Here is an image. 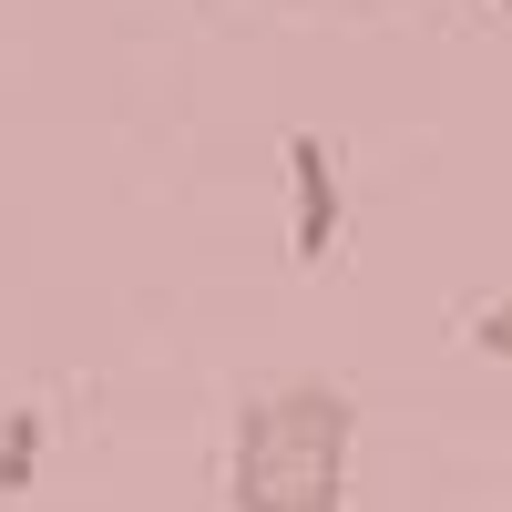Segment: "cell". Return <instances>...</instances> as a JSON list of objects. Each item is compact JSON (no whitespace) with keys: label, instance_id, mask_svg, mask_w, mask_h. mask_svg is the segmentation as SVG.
I'll return each mask as SVG.
<instances>
[{"label":"cell","instance_id":"1","mask_svg":"<svg viewBox=\"0 0 512 512\" xmlns=\"http://www.w3.org/2000/svg\"><path fill=\"white\" fill-rule=\"evenodd\" d=\"M349 441L359 410L338 379H277L236 410L226 451V512H338L349 502Z\"/></svg>","mask_w":512,"mask_h":512},{"label":"cell","instance_id":"2","mask_svg":"<svg viewBox=\"0 0 512 512\" xmlns=\"http://www.w3.org/2000/svg\"><path fill=\"white\" fill-rule=\"evenodd\" d=\"M338 216H349V195H338L328 134H287V246H297V267H328Z\"/></svg>","mask_w":512,"mask_h":512},{"label":"cell","instance_id":"3","mask_svg":"<svg viewBox=\"0 0 512 512\" xmlns=\"http://www.w3.org/2000/svg\"><path fill=\"white\" fill-rule=\"evenodd\" d=\"M41 441H52V420H41V410H11V420H0V502H21V492L41 482Z\"/></svg>","mask_w":512,"mask_h":512},{"label":"cell","instance_id":"4","mask_svg":"<svg viewBox=\"0 0 512 512\" xmlns=\"http://www.w3.org/2000/svg\"><path fill=\"white\" fill-rule=\"evenodd\" d=\"M472 349H482V359H502V369H512V297H492V308H482V318H472Z\"/></svg>","mask_w":512,"mask_h":512},{"label":"cell","instance_id":"5","mask_svg":"<svg viewBox=\"0 0 512 512\" xmlns=\"http://www.w3.org/2000/svg\"><path fill=\"white\" fill-rule=\"evenodd\" d=\"M502 21H512V0H502Z\"/></svg>","mask_w":512,"mask_h":512}]
</instances>
